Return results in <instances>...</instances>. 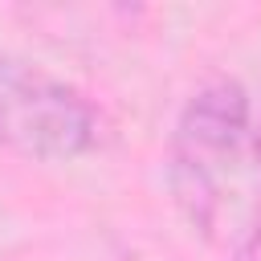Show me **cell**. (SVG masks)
I'll use <instances>...</instances> for the list:
<instances>
[{
	"mask_svg": "<svg viewBox=\"0 0 261 261\" xmlns=\"http://www.w3.org/2000/svg\"><path fill=\"white\" fill-rule=\"evenodd\" d=\"M253 155V98L237 77H208L196 86L167 135V192L175 212L204 241L228 237L241 171Z\"/></svg>",
	"mask_w": 261,
	"mask_h": 261,
	"instance_id": "1",
	"label": "cell"
},
{
	"mask_svg": "<svg viewBox=\"0 0 261 261\" xmlns=\"http://www.w3.org/2000/svg\"><path fill=\"white\" fill-rule=\"evenodd\" d=\"M110 139L106 110L65 73L0 53V147L33 163H73Z\"/></svg>",
	"mask_w": 261,
	"mask_h": 261,
	"instance_id": "2",
	"label": "cell"
},
{
	"mask_svg": "<svg viewBox=\"0 0 261 261\" xmlns=\"http://www.w3.org/2000/svg\"><path fill=\"white\" fill-rule=\"evenodd\" d=\"M228 261H261V212L228 241Z\"/></svg>",
	"mask_w": 261,
	"mask_h": 261,
	"instance_id": "3",
	"label": "cell"
},
{
	"mask_svg": "<svg viewBox=\"0 0 261 261\" xmlns=\"http://www.w3.org/2000/svg\"><path fill=\"white\" fill-rule=\"evenodd\" d=\"M253 163H257V175H261V122L253 126Z\"/></svg>",
	"mask_w": 261,
	"mask_h": 261,
	"instance_id": "4",
	"label": "cell"
}]
</instances>
